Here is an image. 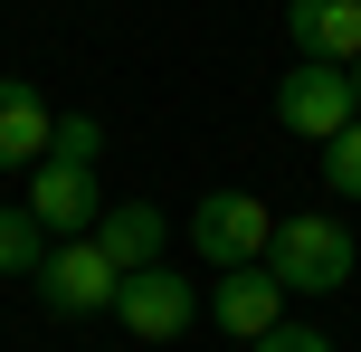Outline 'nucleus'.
Wrapping results in <instances>:
<instances>
[{
  "mask_svg": "<svg viewBox=\"0 0 361 352\" xmlns=\"http://www.w3.org/2000/svg\"><path fill=\"white\" fill-rule=\"evenodd\" d=\"M114 286H124V267H114L95 238H57L48 257H38V305H48L57 324H95V315H114Z\"/></svg>",
  "mask_w": 361,
  "mask_h": 352,
  "instance_id": "obj_3",
  "label": "nucleus"
},
{
  "mask_svg": "<svg viewBox=\"0 0 361 352\" xmlns=\"http://www.w3.org/2000/svg\"><path fill=\"white\" fill-rule=\"evenodd\" d=\"M48 133H57L48 95H38L29 76H0V171H29L38 152H48Z\"/></svg>",
  "mask_w": 361,
  "mask_h": 352,
  "instance_id": "obj_10",
  "label": "nucleus"
},
{
  "mask_svg": "<svg viewBox=\"0 0 361 352\" xmlns=\"http://www.w3.org/2000/svg\"><path fill=\"white\" fill-rule=\"evenodd\" d=\"M95 162H105V124H95V114H67V124L48 133V152L29 162V210H38L48 238H86L95 229V210H105Z\"/></svg>",
  "mask_w": 361,
  "mask_h": 352,
  "instance_id": "obj_1",
  "label": "nucleus"
},
{
  "mask_svg": "<svg viewBox=\"0 0 361 352\" xmlns=\"http://www.w3.org/2000/svg\"><path fill=\"white\" fill-rule=\"evenodd\" d=\"M286 305L295 296L267 277V257H257V267H219V286L200 296V324H219L228 343H257L267 324H286Z\"/></svg>",
  "mask_w": 361,
  "mask_h": 352,
  "instance_id": "obj_7",
  "label": "nucleus"
},
{
  "mask_svg": "<svg viewBox=\"0 0 361 352\" xmlns=\"http://www.w3.org/2000/svg\"><path fill=\"white\" fill-rule=\"evenodd\" d=\"M247 352H333V334H324V324H305V315H286V324H267Z\"/></svg>",
  "mask_w": 361,
  "mask_h": 352,
  "instance_id": "obj_13",
  "label": "nucleus"
},
{
  "mask_svg": "<svg viewBox=\"0 0 361 352\" xmlns=\"http://www.w3.org/2000/svg\"><path fill=\"white\" fill-rule=\"evenodd\" d=\"M114 324H124L133 343H180L200 324V286L171 277V267H133V277L114 286Z\"/></svg>",
  "mask_w": 361,
  "mask_h": 352,
  "instance_id": "obj_6",
  "label": "nucleus"
},
{
  "mask_svg": "<svg viewBox=\"0 0 361 352\" xmlns=\"http://www.w3.org/2000/svg\"><path fill=\"white\" fill-rule=\"evenodd\" d=\"M361 267L352 229L333 219V210H286V219L267 229V277L286 286V296H343Z\"/></svg>",
  "mask_w": 361,
  "mask_h": 352,
  "instance_id": "obj_2",
  "label": "nucleus"
},
{
  "mask_svg": "<svg viewBox=\"0 0 361 352\" xmlns=\"http://www.w3.org/2000/svg\"><path fill=\"white\" fill-rule=\"evenodd\" d=\"M352 105H361V57H352Z\"/></svg>",
  "mask_w": 361,
  "mask_h": 352,
  "instance_id": "obj_14",
  "label": "nucleus"
},
{
  "mask_svg": "<svg viewBox=\"0 0 361 352\" xmlns=\"http://www.w3.org/2000/svg\"><path fill=\"white\" fill-rule=\"evenodd\" d=\"M267 229H276V210L257 200V190H209V200L180 219V238H190L209 267H257L267 257Z\"/></svg>",
  "mask_w": 361,
  "mask_h": 352,
  "instance_id": "obj_5",
  "label": "nucleus"
},
{
  "mask_svg": "<svg viewBox=\"0 0 361 352\" xmlns=\"http://www.w3.org/2000/svg\"><path fill=\"white\" fill-rule=\"evenodd\" d=\"M48 229H38L29 200H0V277H38V257H48Z\"/></svg>",
  "mask_w": 361,
  "mask_h": 352,
  "instance_id": "obj_11",
  "label": "nucleus"
},
{
  "mask_svg": "<svg viewBox=\"0 0 361 352\" xmlns=\"http://www.w3.org/2000/svg\"><path fill=\"white\" fill-rule=\"evenodd\" d=\"M286 38H295V57L352 67L361 57V0H286Z\"/></svg>",
  "mask_w": 361,
  "mask_h": 352,
  "instance_id": "obj_8",
  "label": "nucleus"
},
{
  "mask_svg": "<svg viewBox=\"0 0 361 352\" xmlns=\"http://www.w3.org/2000/svg\"><path fill=\"white\" fill-rule=\"evenodd\" d=\"M86 238H95V248H105V257L133 277V267H162V238H171V219H162L152 200H114V210H95V229H86Z\"/></svg>",
  "mask_w": 361,
  "mask_h": 352,
  "instance_id": "obj_9",
  "label": "nucleus"
},
{
  "mask_svg": "<svg viewBox=\"0 0 361 352\" xmlns=\"http://www.w3.org/2000/svg\"><path fill=\"white\" fill-rule=\"evenodd\" d=\"M324 190H333V200H361V114L324 143Z\"/></svg>",
  "mask_w": 361,
  "mask_h": 352,
  "instance_id": "obj_12",
  "label": "nucleus"
},
{
  "mask_svg": "<svg viewBox=\"0 0 361 352\" xmlns=\"http://www.w3.org/2000/svg\"><path fill=\"white\" fill-rule=\"evenodd\" d=\"M352 67H324V57H295L286 76H276V124L295 133V143H333V133L352 124Z\"/></svg>",
  "mask_w": 361,
  "mask_h": 352,
  "instance_id": "obj_4",
  "label": "nucleus"
}]
</instances>
